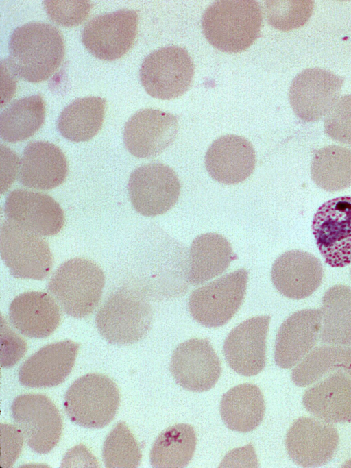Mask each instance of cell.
Here are the masks:
<instances>
[{
	"label": "cell",
	"mask_w": 351,
	"mask_h": 468,
	"mask_svg": "<svg viewBox=\"0 0 351 468\" xmlns=\"http://www.w3.org/2000/svg\"><path fill=\"white\" fill-rule=\"evenodd\" d=\"M6 60L14 73L37 83L47 79L60 66L64 56L62 34L54 26L30 22L16 27L9 40Z\"/></svg>",
	"instance_id": "1"
},
{
	"label": "cell",
	"mask_w": 351,
	"mask_h": 468,
	"mask_svg": "<svg viewBox=\"0 0 351 468\" xmlns=\"http://www.w3.org/2000/svg\"><path fill=\"white\" fill-rule=\"evenodd\" d=\"M263 14L254 0H219L206 8L202 17V32L217 49L239 53L260 36Z\"/></svg>",
	"instance_id": "2"
},
{
	"label": "cell",
	"mask_w": 351,
	"mask_h": 468,
	"mask_svg": "<svg viewBox=\"0 0 351 468\" xmlns=\"http://www.w3.org/2000/svg\"><path fill=\"white\" fill-rule=\"evenodd\" d=\"M153 312L144 294L123 286L115 291L97 311L95 324L109 343L130 345L142 339L150 329Z\"/></svg>",
	"instance_id": "3"
},
{
	"label": "cell",
	"mask_w": 351,
	"mask_h": 468,
	"mask_svg": "<svg viewBox=\"0 0 351 468\" xmlns=\"http://www.w3.org/2000/svg\"><path fill=\"white\" fill-rule=\"evenodd\" d=\"M104 284L105 275L98 264L90 260L75 258L57 269L47 289L67 315L83 318L97 306Z\"/></svg>",
	"instance_id": "4"
},
{
	"label": "cell",
	"mask_w": 351,
	"mask_h": 468,
	"mask_svg": "<svg viewBox=\"0 0 351 468\" xmlns=\"http://www.w3.org/2000/svg\"><path fill=\"white\" fill-rule=\"evenodd\" d=\"M120 404L119 389L103 374L88 373L75 380L64 398L70 420L87 428H101L114 418Z\"/></svg>",
	"instance_id": "5"
},
{
	"label": "cell",
	"mask_w": 351,
	"mask_h": 468,
	"mask_svg": "<svg viewBox=\"0 0 351 468\" xmlns=\"http://www.w3.org/2000/svg\"><path fill=\"white\" fill-rule=\"evenodd\" d=\"M247 279V271L240 269L197 288L189 299L191 315L208 328L225 325L243 303Z\"/></svg>",
	"instance_id": "6"
},
{
	"label": "cell",
	"mask_w": 351,
	"mask_h": 468,
	"mask_svg": "<svg viewBox=\"0 0 351 468\" xmlns=\"http://www.w3.org/2000/svg\"><path fill=\"white\" fill-rule=\"evenodd\" d=\"M194 65L188 51L178 46L155 50L143 60L140 81L152 97L169 100L183 95L191 84Z\"/></svg>",
	"instance_id": "7"
},
{
	"label": "cell",
	"mask_w": 351,
	"mask_h": 468,
	"mask_svg": "<svg viewBox=\"0 0 351 468\" xmlns=\"http://www.w3.org/2000/svg\"><path fill=\"white\" fill-rule=\"evenodd\" d=\"M0 251L15 278L42 280L52 268L53 255L47 242L8 219L1 226Z\"/></svg>",
	"instance_id": "8"
},
{
	"label": "cell",
	"mask_w": 351,
	"mask_h": 468,
	"mask_svg": "<svg viewBox=\"0 0 351 468\" xmlns=\"http://www.w3.org/2000/svg\"><path fill=\"white\" fill-rule=\"evenodd\" d=\"M12 416L28 446L39 454L49 453L62 432L61 415L53 402L43 394H23L11 404Z\"/></svg>",
	"instance_id": "9"
},
{
	"label": "cell",
	"mask_w": 351,
	"mask_h": 468,
	"mask_svg": "<svg viewBox=\"0 0 351 468\" xmlns=\"http://www.w3.org/2000/svg\"><path fill=\"white\" fill-rule=\"evenodd\" d=\"M311 227L326 263L332 267L351 263V196L324 203L315 212Z\"/></svg>",
	"instance_id": "10"
},
{
	"label": "cell",
	"mask_w": 351,
	"mask_h": 468,
	"mask_svg": "<svg viewBox=\"0 0 351 468\" xmlns=\"http://www.w3.org/2000/svg\"><path fill=\"white\" fill-rule=\"evenodd\" d=\"M128 190L135 210L143 216L154 217L165 213L176 204L180 184L170 167L152 162L132 172Z\"/></svg>",
	"instance_id": "11"
},
{
	"label": "cell",
	"mask_w": 351,
	"mask_h": 468,
	"mask_svg": "<svg viewBox=\"0 0 351 468\" xmlns=\"http://www.w3.org/2000/svg\"><path fill=\"white\" fill-rule=\"evenodd\" d=\"M138 15L122 9L91 19L82 32V41L95 57L107 61L121 58L132 47L137 34Z\"/></svg>",
	"instance_id": "12"
},
{
	"label": "cell",
	"mask_w": 351,
	"mask_h": 468,
	"mask_svg": "<svg viewBox=\"0 0 351 468\" xmlns=\"http://www.w3.org/2000/svg\"><path fill=\"white\" fill-rule=\"evenodd\" d=\"M343 78L321 68H310L293 79L289 93L291 108L305 122L326 116L338 99Z\"/></svg>",
	"instance_id": "13"
},
{
	"label": "cell",
	"mask_w": 351,
	"mask_h": 468,
	"mask_svg": "<svg viewBox=\"0 0 351 468\" xmlns=\"http://www.w3.org/2000/svg\"><path fill=\"white\" fill-rule=\"evenodd\" d=\"M170 371L182 388L194 392L206 391L218 381L221 367L209 341L191 338L173 352Z\"/></svg>",
	"instance_id": "14"
},
{
	"label": "cell",
	"mask_w": 351,
	"mask_h": 468,
	"mask_svg": "<svg viewBox=\"0 0 351 468\" xmlns=\"http://www.w3.org/2000/svg\"><path fill=\"white\" fill-rule=\"evenodd\" d=\"M178 130V119L173 114L156 109H143L126 122L123 141L132 155L150 158L161 153L173 143Z\"/></svg>",
	"instance_id": "15"
},
{
	"label": "cell",
	"mask_w": 351,
	"mask_h": 468,
	"mask_svg": "<svg viewBox=\"0 0 351 468\" xmlns=\"http://www.w3.org/2000/svg\"><path fill=\"white\" fill-rule=\"evenodd\" d=\"M339 440L337 430L330 423L302 417L289 429L285 446L295 463L304 467H315L325 465L332 458Z\"/></svg>",
	"instance_id": "16"
},
{
	"label": "cell",
	"mask_w": 351,
	"mask_h": 468,
	"mask_svg": "<svg viewBox=\"0 0 351 468\" xmlns=\"http://www.w3.org/2000/svg\"><path fill=\"white\" fill-rule=\"evenodd\" d=\"M269 316H258L241 323L228 334L223 346L230 367L244 376L259 373L266 365V338Z\"/></svg>",
	"instance_id": "17"
},
{
	"label": "cell",
	"mask_w": 351,
	"mask_h": 468,
	"mask_svg": "<svg viewBox=\"0 0 351 468\" xmlns=\"http://www.w3.org/2000/svg\"><path fill=\"white\" fill-rule=\"evenodd\" d=\"M4 211L8 219L40 236H53L64 225V214L51 196L25 189L11 191Z\"/></svg>",
	"instance_id": "18"
},
{
	"label": "cell",
	"mask_w": 351,
	"mask_h": 468,
	"mask_svg": "<svg viewBox=\"0 0 351 468\" xmlns=\"http://www.w3.org/2000/svg\"><path fill=\"white\" fill-rule=\"evenodd\" d=\"M80 345L71 340L47 345L20 367L19 380L27 387H51L62 383L75 365Z\"/></svg>",
	"instance_id": "19"
},
{
	"label": "cell",
	"mask_w": 351,
	"mask_h": 468,
	"mask_svg": "<svg viewBox=\"0 0 351 468\" xmlns=\"http://www.w3.org/2000/svg\"><path fill=\"white\" fill-rule=\"evenodd\" d=\"M322 309H304L291 315L278 329L274 360L289 369L304 359L317 343L321 330Z\"/></svg>",
	"instance_id": "20"
},
{
	"label": "cell",
	"mask_w": 351,
	"mask_h": 468,
	"mask_svg": "<svg viewBox=\"0 0 351 468\" xmlns=\"http://www.w3.org/2000/svg\"><path fill=\"white\" fill-rule=\"evenodd\" d=\"M255 164L256 155L251 143L234 134L218 138L205 155V166L210 177L225 184L244 181L252 173Z\"/></svg>",
	"instance_id": "21"
},
{
	"label": "cell",
	"mask_w": 351,
	"mask_h": 468,
	"mask_svg": "<svg viewBox=\"0 0 351 468\" xmlns=\"http://www.w3.org/2000/svg\"><path fill=\"white\" fill-rule=\"evenodd\" d=\"M323 267L313 255L300 250L285 252L275 260L271 280L284 296L300 299L310 296L320 286Z\"/></svg>",
	"instance_id": "22"
},
{
	"label": "cell",
	"mask_w": 351,
	"mask_h": 468,
	"mask_svg": "<svg viewBox=\"0 0 351 468\" xmlns=\"http://www.w3.org/2000/svg\"><path fill=\"white\" fill-rule=\"evenodd\" d=\"M19 182L25 186L50 190L65 180L68 162L62 151L53 143L34 141L25 148L19 165Z\"/></svg>",
	"instance_id": "23"
},
{
	"label": "cell",
	"mask_w": 351,
	"mask_h": 468,
	"mask_svg": "<svg viewBox=\"0 0 351 468\" xmlns=\"http://www.w3.org/2000/svg\"><path fill=\"white\" fill-rule=\"evenodd\" d=\"M343 370L333 371L307 389L302 397L304 408L328 423L351 421V378Z\"/></svg>",
	"instance_id": "24"
},
{
	"label": "cell",
	"mask_w": 351,
	"mask_h": 468,
	"mask_svg": "<svg viewBox=\"0 0 351 468\" xmlns=\"http://www.w3.org/2000/svg\"><path fill=\"white\" fill-rule=\"evenodd\" d=\"M12 324L23 335L36 338L49 336L58 327L60 310L53 298L42 291L25 292L9 307Z\"/></svg>",
	"instance_id": "25"
},
{
	"label": "cell",
	"mask_w": 351,
	"mask_h": 468,
	"mask_svg": "<svg viewBox=\"0 0 351 468\" xmlns=\"http://www.w3.org/2000/svg\"><path fill=\"white\" fill-rule=\"evenodd\" d=\"M237 258L228 240L217 233L197 236L191 243L187 280L198 285L221 274Z\"/></svg>",
	"instance_id": "26"
},
{
	"label": "cell",
	"mask_w": 351,
	"mask_h": 468,
	"mask_svg": "<svg viewBox=\"0 0 351 468\" xmlns=\"http://www.w3.org/2000/svg\"><path fill=\"white\" fill-rule=\"evenodd\" d=\"M265 411L263 393L255 384H241L222 396L220 414L226 426L239 432L254 430L261 423Z\"/></svg>",
	"instance_id": "27"
},
{
	"label": "cell",
	"mask_w": 351,
	"mask_h": 468,
	"mask_svg": "<svg viewBox=\"0 0 351 468\" xmlns=\"http://www.w3.org/2000/svg\"><path fill=\"white\" fill-rule=\"evenodd\" d=\"M106 108V100L99 97L76 99L61 112L57 121L58 130L69 140L87 141L100 130Z\"/></svg>",
	"instance_id": "28"
},
{
	"label": "cell",
	"mask_w": 351,
	"mask_h": 468,
	"mask_svg": "<svg viewBox=\"0 0 351 468\" xmlns=\"http://www.w3.org/2000/svg\"><path fill=\"white\" fill-rule=\"evenodd\" d=\"M322 343L351 347V288L337 284L328 288L322 297Z\"/></svg>",
	"instance_id": "29"
},
{
	"label": "cell",
	"mask_w": 351,
	"mask_h": 468,
	"mask_svg": "<svg viewBox=\"0 0 351 468\" xmlns=\"http://www.w3.org/2000/svg\"><path fill=\"white\" fill-rule=\"evenodd\" d=\"M45 117V104L40 95L17 99L1 113V138L8 143L24 140L41 127Z\"/></svg>",
	"instance_id": "30"
},
{
	"label": "cell",
	"mask_w": 351,
	"mask_h": 468,
	"mask_svg": "<svg viewBox=\"0 0 351 468\" xmlns=\"http://www.w3.org/2000/svg\"><path fill=\"white\" fill-rule=\"evenodd\" d=\"M197 437L193 426L186 423L171 426L154 441L150 451V463L156 468H182L193 458Z\"/></svg>",
	"instance_id": "31"
},
{
	"label": "cell",
	"mask_w": 351,
	"mask_h": 468,
	"mask_svg": "<svg viewBox=\"0 0 351 468\" xmlns=\"http://www.w3.org/2000/svg\"><path fill=\"white\" fill-rule=\"evenodd\" d=\"M312 180L322 189L333 192L351 185V149L330 145L316 150L311 164Z\"/></svg>",
	"instance_id": "32"
},
{
	"label": "cell",
	"mask_w": 351,
	"mask_h": 468,
	"mask_svg": "<svg viewBox=\"0 0 351 468\" xmlns=\"http://www.w3.org/2000/svg\"><path fill=\"white\" fill-rule=\"evenodd\" d=\"M339 369L351 376V348L323 345L311 352L293 369L291 380L295 385L304 387Z\"/></svg>",
	"instance_id": "33"
},
{
	"label": "cell",
	"mask_w": 351,
	"mask_h": 468,
	"mask_svg": "<svg viewBox=\"0 0 351 468\" xmlns=\"http://www.w3.org/2000/svg\"><path fill=\"white\" fill-rule=\"evenodd\" d=\"M102 457L106 467L108 468L139 466L142 459L140 447L124 421L117 423L106 438Z\"/></svg>",
	"instance_id": "34"
},
{
	"label": "cell",
	"mask_w": 351,
	"mask_h": 468,
	"mask_svg": "<svg viewBox=\"0 0 351 468\" xmlns=\"http://www.w3.org/2000/svg\"><path fill=\"white\" fill-rule=\"evenodd\" d=\"M265 7L269 23L274 28L289 31L306 23L312 15L314 1H266Z\"/></svg>",
	"instance_id": "35"
},
{
	"label": "cell",
	"mask_w": 351,
	"mask_h": 468,
	"mask_svg": "<svg viewBox=\"0 0 351 468\" xmlns=\"http://www.w3.org/2000/svg\"><path fill=\"white\" fill-rule=\"evenodd\" d=\"M324 131L332 139L351 145V94L335 102L326 115Z\"/></svg>",
	"instance_id": "36"
},
{
	"label": "cell",
	"mask_w": 351,
	"mask_h": 468,
	"mask_svg": "<svg viewBox=\"0 0 351 468\" xmlns=\"http://www.w3.org/2000/svg\"><path fill=\"white\" fill-rule=\"evenodd\" d=\"M43 4L48 16L64 27L82 23L93 7L90 1H44Z\"/></svg>",
	"instance_id": "37"
},
{
	"label": "cell",
	"mask_w": 351,
	"mask_h": 468,
	"mask_svg": "<svg viewBox=\"0 0 351 468\" xmlns=\"http://www.w3.org/2000/svg\"><path fill=\"white\" fill-rule=\"evenodd\" d=\"M27 349L25 341L9 328L2 317L1 323V366L10 367L23 356Z\"/></svg>",
	"instance_id": "38"
},
{
	"label": "cell",
	"mask_w": 351,
	"mask_h": 468,
	"mask_svg": "<svg viewBox=\"0 0 351 468\" xmlns=\"http://www.w3.org/2000/svg\"><path fill=\"white\" fill-rule=\"evenodd\" d=\"M350 273H351V271H350Z\"/></svg>",
	"instance_id": "39"
}]
</instances>
